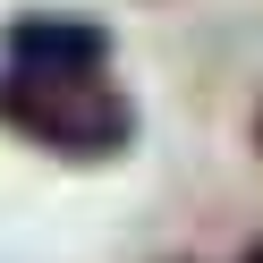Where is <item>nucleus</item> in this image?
I'll use <instances>...</instances> for the list:
<instances>
[{
  "mask_svg": "<svg viewBox=\"0 0 263 263\" xmlns=\"http://www.w3.org/2000/svg\"><path fill=\"white\" fill-rule=\"evenodd\" d=\"M0 127L51 161H119L136 144V102L110 77H17V68H0Z\"/></svg>",
  "mask_w": 263,
  "mask_h": 263,
  "instance_id": "1",
  "label": "nucleus"
},
{
  "mask_svg": "<svg viewBox=\"0 0 263 263\" xmlns=\"http://www.w3.org/2000/svg\"><path fill=\"white\" fill-rule=\"evenodd\" d=\"M0 68H17V77H102L110 68V26L51 17V9L9 17L0 26Z\"/></svg>",
  "mask_w": 263,
  "mask_h": 263,
  "instance_id": "2",
  "label": "nucleus"
},
{
  "mask_svg": "<svg viewBox=\"0 0 263 263\" xmlns=\"http://www.w3.org/2000/svg\"><path fill=\"white\" fill-rule=\"evenodd\" d=\"M246 263H263V238H255V246H246Z\"/></svg>",
  "mask_w": 263,
  "mask_h": 263,
  "instance_id": "3",
  "label": "nucleus"
},
{
  "mask_svg": "<svg viewBox=\"0 0 263 263\" xmlns=\"http://www.w3.org/2000/svg\"><path fill=\"white\" fill-rule=\"evenodd\" d=\"M255 153H263V110H255Z\"/></svg>",
  "mask_w": 263,
  "mask_h": 263,
  "instance_id": "4",
  "label": "nucleus"
}]
</instances>
